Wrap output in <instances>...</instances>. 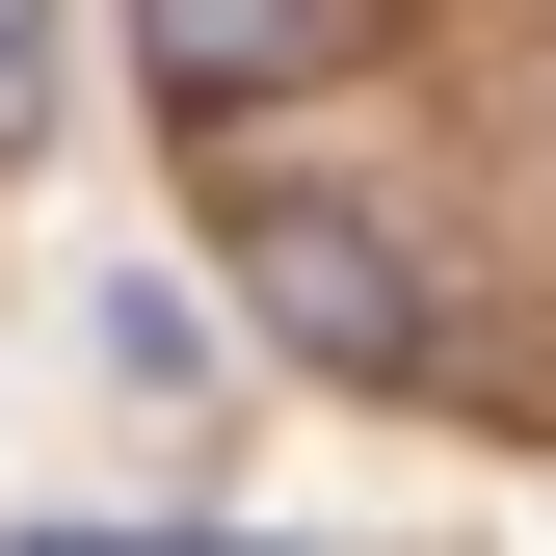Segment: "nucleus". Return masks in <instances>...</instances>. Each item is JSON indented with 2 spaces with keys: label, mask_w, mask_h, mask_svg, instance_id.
Instances as JSON below:
<instances>
[{
  "label": "nucleus",
  "mask_w": 556,
  "mask_h": 556,
  "mask_svg": "<svg viewBox=\"0 0 556 556\" xmlns=\"http://www.w3.org/2000/svg\"><path fill=\"white\" fill-rule=\"evenodd\" d=\"M239 292H265V344H292V371H425V292H397V239H371V213H318V186L239 239Z\"/></svg>",
  "instance_id": "nucleus-1"
},
{
  "label": "nucleus",
  "mask_w": 556,
  "mask_h": 556,
  "mask_svg": "<svg viewBox=\"0 0 556 556\" xmlns=\"http://www.w3.org/2000/svg\"><path fill=\"white\" fill-rule=\"evenodd\" d=\"M318 27H344V0H132V53H160L186 106H265V80H318Z\"/></svg>",
  "instance_id": "nucleus-2"
},
{
  "label": "nucleus",
  "mask_w": 556,
  "mask_h": 556,
  "mask_svg": "<svg viewBox=\"0 0 556 556\" xmlns=\"http://www.w3.org/2000/svg\"><path fill=\"white\" fill-rule=\"evenodd\" d=\"M27 106H53V27H0V160H27Z\"/></svg>",
  "instance_id": "nucleus-3"
}]
</instances>
